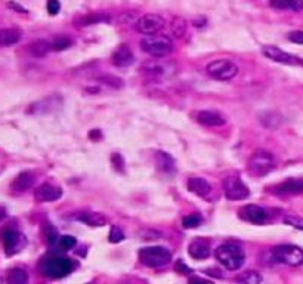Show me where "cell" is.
I'll list each match as a JSON object with an SVG mask.
<instances>
[{
    "mask_svg": "<svg viewBox=\"0 0 303 284\" xmlns=\"http://www.w3.org/2000/svg\"><path fill=\"white\" fill-rule=\"evenodd\" d=\"M8 283L11 284H24L28 281V275L25 272V269L22 268H14L8 272V277H6Z\"/></svg>",
    "mask_w": 303,
    "mask_h": 284,
    "instance_id": "29",
    "label": "cell"
},
{
    "mask_svg": "<svg viewBox=\"0 0 303 284\" xmlns=\"http://www.w3.org/2000/svg\"><path fill=\"white\" fill-rule=\"evenodd\" d=\"M275 166V158L271 153L259 150L248 160V172L253 176H265L268 175Z\"/></svg>",
    "mask_w": 303,
    "mask_h": 284,
    "instance_id": "5",
    "label": "cell"
},
{
    "mask_svg": "<svg viewBox=\"0 0 303 284\" xmlns=\"http://www.w3.org/2000/svg\"><path fill=\"white\" fill-rule=\"evenodd\" d=\"M201 216L200 215H189V216H185L183 220H182V225H183V228L185 230H194L197 228V226L201 223Z\"/></svg>",
    "mask_w": 303,
    "mask_h": 284,
    "instance_id": "33",
    "label": "cell"
},
{
    "mask_svg": "<svg viewBox=\"0 0 303 284\" xmlns=\"http://www.w3.org/2000/svg\"><path fill=\"white\" fill-rule=\"evenodd\" d=\"M141 47L149 56H169L173 52V42L167 36L151 34L141 40Z\"/></svg>",
    "mask_w": 303,
    "mask_h": 284,
    "instance_id": "2",
    "label": "cell"
},
{
    "mask_svg": "<svg viewBox=\"0 0 303 284\" xmlns=\"http://www.w3.org/2000/svg\"><path fill=\"white\" fill-rule=\"evenodd\" d=\"M5 216H6V210L3 207H0V220H2Z\"/></svg>",
    "mask_w": 303,
    "mask_h": 284,
    "instance_id": "43",
    "label": "cell"
},
{
    "mask_svg": "<svg viewBox=\"0 0 303 284\" xmlns=\"http://www.w3.org/2000/svg\"><path fill=\"white\" fill-rule=\"evenodd\" d=\"M76 219L84 222L89 226H104L107 223V218L98 212H81L76 216Z\"/></svg>",
    "mask_w": 303,
    "mask_h": 284,
    "instance_id": "22",
    "label": "cell"
},
{
    "mask_svg": "<svg viewBox=\"0 0 303 284\" xmlns=\"http://www.w3.org/2000/svg\"><path fill=\"white\" fill-rule=\"evenodd\" d=\"M61 104H62V99L60 96H49L47 99L33 104L30 111L31 112H50V111L58 109Z\"/></svg>",
    "mask_w": 303,
    "mask_h": 284,
    "instance_id": "20",
    "label": "cell"
},
{
    "mask_svg": "<svg viewBox=\"0 0 303 284\" xmlns=\"http://www.w3.org/2000/svg\"><path fill=\"white\" fill-rule=\"evenodd\" d=\"M284 223L290 225V226H294L297 230H303V218H299V216H284Z\"/></svg>",
    "mask_w": 303,
    "mask_h": 284,
    "instance_id": "36",
    "label": "cell"
},
{
    "mask_svg": "<svg viewBox=\"0 0 303 284\" xmlns=\"http://www.w3.org/2000/svg\"><path fill=\"white\" fill-rule=\"evenodd\" d=\"M186 187L192 194L198 197H207L212 193V185L203 178H191L186 182Z\"/></svg>",
    "mask_w": 303,
    "mask_h": 284,
    "instance_id": "19",
    "label": "cell"
},
{
    "mask_svg": "<svg viewBox=\"0 0 303 284\" xmlns=\"http://www.w3.org/2000/svg\"><path fill=\"white\" fill-rule=\"evenodd\" d=\"M170 28H172L173 36L178 37V39H181L186 33V21L183 18H181V17H176V18H173Z\"/></svg>",
    "mask_w": 303,
    "mask_h": 284,
    "instance_id": "30",
    "label": "cell"
},
{
    "mask_svg": "<svg viewBox=\"0 0 303 284\" xmlns=\"http://www.w3.org/2000/svg\"><path fill=\"white\" fill-rule=\"evenodd\" d=\"M259 122L268 129H278L283 123V116L275 111H263L259 114Z\"/></svg>",
    "mask_w": 303,
    "mask_h": 284,
    "instance_id": "23",
    "label": "cell"
},
{
    "mask_svg": "<svg viewBox=\"0 0 303 284\" xmlns=\"http://www.w3.org/2000/svg\"><path fill=\"white\" fill-rule=\"evenodd\" d=\"M111 163H113V166H114V169L117 170V172H124V160H123L121 154L114 153L111 155Z\"/></svg>",
    "mask_w": 303,
    "mask_h": 284,
    "instance_id": "37",
    "label": "cell"
},
{
    "mask_svg": "<svg viewBox=\"0 0 303 284\" xmlns=\"http://www.w3.org/2000/svg\"><path fill=\"white\" fill-rule=\"evenodd\" d=\"M36 182V175L33 172H21L14 181H12V185L11 188L15 191V193H24L27 190H30Z\"/></svg>",
    "mask_w": 303,
    "mask_h": 284,
    "instance_id": "18",
    "label": "cell"
},
{
    "mask_svg": "<svg viewBox=\"0 0 303 284\" xmlns=\"http://www.w3.org/2000/svg\"><path fill=\"white\" fill-rule=\"evenodd\" d=\"M90 138H99L101 135H99V132L98 131H95V132H90V135H89Z\"/></svg>",
    "mask_w": 303,
    "mask_h": 284,
    "instance_id": "44",
    "label": "cell"
},
{
    "mask_svg": "<svg viewBox=\"0 0 303 284\" xmlns=\"http://www.w3.org/2000/svg\"><path fill=\"white\" fill-rule=\"evenodd\" d=\"M71 44H73V40L70 37H67V36H58L52 42V50H57V52L67 50Z\"/></svg>",
    "mask_w": 303,
    "mask_h": 284,
    "instance_id": "32",
    "label": "cell"
},
{
    "mask_svg": "<svg viewBox=\"0 0 303 284\" xmlns=\"http://www.w3.org/2000/svg\"><path fill=\"white\" fill-rule=\"evenodd\" d=\"M62 190L60 187H55L52 184H41L36 191H34V198L40 203H49L55 201L61 198Z\"/></svg>",
    "mask_w": 303,
    "mask_h": 284,
    "instance_id": "14",
    "label": "cell"
},
{
    "mask_svg": "<svg viewBox=\"0 0 303 284\" xmlns=\"http://www.w3.org/2000/svg\"><path fill=\"white\" fill-rule=\"evenodd\" d=\"M111 61L117 67H129L135 61V55H133L132 49L127 44H120L114 50V53L111 56Z\"/></svg>",
    "mask_w": 303,
    "mask_h": 284,
    "instance_id": "15",
    "label": "cell"
},
{
    "mask_svg": "<svg viewBox=\"0 0 303 284\" xmlns=\"http://www.w3.org/2000/svg\"><path fill=\"white\" fill-rule=\"evenodd\" d=\"M262 280H263L262 275L256 271H245L235 277L237 283H244V284H259L262 283Z\"/></svg>",
    "mask_w": 303,
    "mask_h": 284,
    "instance_id": "28",
    "label": "cell"
},
{
    "mask_svg": "<svg viewBox=\"0 0 303 284\" xmlns=\"http://www.w3.org/2000/svg\"><path fill=\"white\" fill-rule=\"evenodd\" d=\"M164 27V18L159 14H146L136 21V31L143 36L157 34Z\"/></svg>",
    "mask_w": 303,
    "mask_h": 284,
    "instance_id": "10",
    "label": "cell"
},
{
    "mask_svg": "<svg viewBox=\"0 0 303 284\" xmlns=\"http://www.w3.org/2000/svg\"><path fill=\"white\" fill-rule=\"evenodd\" d=\"M21 239H22V236L12 228H6L2 231V234H0V240H2L3 249L8 255H14L20 250Z\"/></svg>",
    "mask_w": 303,
    "mask_h": 284,
    "instance_id": "13",
    "label": "cell"
},
{
    "mask_svg": "<svg viewBox=\"0 0 303 284\" xmlns=\"http://www.w3.org/2000/svg\"><path fill=\"white\" fill-rule=\"evenodd\" d=\"M262 53L266 56L268 60L275 61V63H280V64H285V66H297V64H302L299 58H296V56H293V55L281 50L277 46H265L262 49Z\"/></svg>",
    "mask_w": 303,
    "mask_h": 284,
    "instance_id": "11",
    "label": "cell"
},
{
    "mask_svg": "<svg viewBox=\"0 0 303 284\" xmlns=\"http://www.w3.org/2000/svg\"><path fill=\"white\" fill-rule=\"evenodd\" d=\"M74 269V263L68 258L62 256H52L43 261L41 272L49 278H62L71 274Z\"/></svg>",
    "mask_w": 303,
    "mask_h": 284,
    "instance_id": "4",
    "label": "cell"
},
{
    "mask_svg": "<svg viewBox=\"0 0 303 284\" xmlns=\"http://www.w3.org/2000/svg\"><path fill=\"white\" fill-rule=\"evenodd\" d=\"M156 163H157V167L160 170H163V172H167V174H172L175 172L176 169V164H175V160L170 154L167 153H157L156 155Z\"/></svg>",
    "mask_w": 303,
    "mask_h": 284,
    "instance_id": "25",
    "label": "cell"
},
{
    "mask_svg": "<svg viewBox=\"0 0 303 284\" xmlns=\"http://www.w3.org/2000/svg\"><path fill=\"white\" fill-rule=\"evenodd\" d=\"M142 265L148 268H162L172 261V253L163 246H151L143 247L138 253Z\"/></svg>",
    "mask_w": 303,
    "mask_h": 284,
    "instance_id": "3",
    "label": "cell"
},
{
    "mask_svg": "<svg viewBox=\"0 0 303 284\" xmlns=\"http://www.w3.org/2000/svg\"><path fill=\"white\" fill-rule=\"evenodd\" d=\"M269 5L275 9H288V11H300L303 9V0H271Z\"/></svg>",
    "mask_w": 303,
    "mask_h": 284,
    "instance_id": "26",
    "label": "cell"
},
{
    "mask_svg": "<svg viewBox=\"0 0 303 284\" xmlns=\"http://www.w3.org/2000/svg\"><path fill=\"white\" fill-rule=\"evenodd\" d=\"M240 218L245 222H250V223H256V225H261L268 218V213L263 207L258 206V204H247V206H242L240 209Z\"/></svg>",
    "mask_w": 303,
    "mask_h": 284,
    "instance_id": "12",
    "label": "cell"
},
{
    "mask_svg": "<svg viewBox=\"0 0 303 284\" xmlns=\"http://www.w3.org/2000/svg\"><path fill=\"white\" fill-rule=\"evenodd\" d=\"M110 17L105 14H90L81 20V25H92V24H99V22H108Z\"/></svg>",
    "mask_w": 303,
    "mask_h": 284,
    "instance_id": "31",
    "label": "cell"
},
{
    "mask_svg": "<svg viewBox=\"0 0 303 284\" xmlns=\"http://www.w3.org/2000/svg\"><path fill=\"white\" fill-rule=\"evenodd\" d=\"M274 191L280 196H296L303 193V179H287L278 184Z\"/></svg>",
    "mask_w": 303,
    "mask_h": 284,
    "instance_id": "17",
    "label": "cell"
},
{
    "mask_svg": "<svg viewBox=\"0 0 303 284\" xmlns=\"http://www.w3.org/2000/svg\"><path fill=\"white\" fill-rule=\"evenodd\" d=\"M288 40L293 42V43H297V44H303V31H291L288 34Z\"/></svg>",
    "mask_w": 303,
    "mask_h": 284,
    "instance_id": "40",
    "label": "cell"
},
{
    "mask_svg": "<svg viewBox=\"0 0 303 284\" xmlns=\"http://www.w3.org/2000/svg\"><path fill=\"white\" fill-rule=\"evenodd\" d=\"M222 187H223V193H225V197L228 200H245L248 196H250V191L247 188V185L238 178V176H228L223 179L222 182Z\"/></svg>",
    "mask_w": 303,
    "mask_h": 284,
    "instance_id": "9",
    "label": "cell"
},
{
    "mask_svg": "<svg viewBox=\"0 0 303 284\" xmlns=\"http://www.w3.org/2000/svg\"><path fill=\"white\" fill-rule=\"evenodd\" d=\"M98 82L101 83H105L111 87H121L123 86V80L121 79H117V77H113V76H102V77H98Z\"/></svg>",
    "mask_w": 303,
    "mask_h": 284,
    "instance_id": "35",
    "label": "cell"
},
{
    "mask_svg": "<svg viewBox=\"0 0 303 284\" xmlns=\"http://www.w3.org/2000/svg\"><path fill=\"white\" fill-rule=\"evenodd\" d=\"M216 259L223 265V268L229 271H237L244 263V252L238 244L234 243H225L221 244L215 252Z\"/></svg>",
    "mask_w": 303,
    "mask_h": 284,
    "instance_id": "1",
    "label": "cell"
},
{
    "mask_svg": "<svg viewBox=\"0 0 303 284\" xmlns=\"http://www.w3.org/2000/svg\"><path fill=\"white\" fill-rule=\"evenodd\" d=\"M206 71L215 80L228 82V80H232L234 77H237L240 68L235 63H232L229 60H216L207 66Z\"/></svg>",
    "mask_w": 303,
    "mask_h": 284,
    "instance_id": "7",
    "label": "cell"
},
{
    "mask_svg": "<svg viewBox=\"0 0 303 284\" xmlns=\"http://www.w3.org/2000/svg\"><path fill=\"white\" fill-rule=\"evenodd\" d=\"M197 122L207 128H219L226 123L225 117L216 111H200L197 114Z\"/></svg>",
    "mask_w": 303,
    "mask_h": 284,
    "instance_id": "16",
    "label": "cell"
},
{
    "mask_svg": "<svg viewBox=\"0 0 303 284\" xmlns=\"http://www.w3.org/2000/svg\"><path fill=\"white\" fill-rule=\"evenodd\" d=\"M108 237H110V241L111 243H120V241L124 240V233L120 228H117V226H113Z\"/></svg>",
    "mask_w": 303,
    "mask_h": 284,
    "instance_id": "38",
    "label": "cell"
},
{
    "mask_svg": "<svg viewBox=\"0 0 303 284\" xmlns=\"http://www.w3.org/2000/svg\"><path fill=\"white\" fill-rule=\"evenodd\" d=\"M9 6H11V8H14V9H18V11H21V12H27V11H25L24 8H21V6L15 5L14 2H11V3H9Z\"/></svg>",
    "mask_w": 303,
    "mask_h": 284,
    "instance_id": "42",
    "label": "cell"
},
{
    "mask_svg": "<svg viewBox=\"0 0 303 284\" xmlns=\"http://www.w3.org/2000/svg\"><path fill=\"white\" fill-rule=\"evenodd\" d=\"M21 30L18 28H3L0 30V46H11L21 40Z\"/></svg>",
    "mask_w": 303,
    "mask_h": 284,
    "instance_id": "24",
    "label": "cell"
},
{
    "mask_svg": "<svg viewBox=\"0 0 303 284\" xmlns=\"http://www.w3.org/2000/svg\"><path fill=\"white\" fill-rule=\"evenodd\" d=\"M154 60H148L142 64V71L149 76L169 77L176 73L178 66L170 60H164L166 56H153Z\"/></svg>",
    "mask_w": 303,
    "mask_h": 284,
    "instance_id": "6",
    "label": "cell"
},
{
    "mask_svg": "<svg viewBox=\"0 0 303 284\" xmlns=\"http://www.w3.org/2000/svg\"><path fill=\"white\" fill-rule=\"evenodd\" d=\"M50 50H52V43H49L46 40H36L34 43L30 44L31 55L37 56V58H43Z\"/></svg>",
    "mask_w": 303,
    "mask_h": 284,
    "instance_id": "27",
    "label": "cell"
},
{
    "mask_svg": "<svg viewBox=\"0 0 303 284\" xmlns=\"http://www.w3.org/2000/svg\"><path fill=\"white\" fill-rule=\"evenodd\" d=\"M57 243H58V246H60L62 250H71V249L76 247L77 240H76L74 237H71V236H62V237L58 239Z\"/></svg>",
    "mask_w": 303,
    "mask_h": 284,
    "instance_id": "34",
    "label": "cell"
},
{
    "mask_svg": "<svg viewBox=\"0 0 303 284\" xmlns=\"http://www.w3.org/2000/svg\"><path fill=\"white\" fill-rule=\"evenodd\" d=\"M61 11V3L58 0H49L47 2V12L50 15H57Z\"/></svg>",
    "mask_w": 303,
    "mask_h": 284,
    "instance_id": "39",
    "label": "cell"
},
{
    "mask_svg": "<svg viewBox=\"0 0 303 284\" xmlns=\"http://www.w3.org/2000/svg\"><path fill=\"white\" fill-rule=\"evenodd\" d=\"M272 256L275 261L290 266H299L303 263V250L293 244H283L274 247Z\"/></svg>",
    "mask_w": 303,
    "mask_h": 284,
    "instance_id": "8",
    "label": "cell"
},
{
    "mask_svg": "<svg viewBox=\"0 0 303 284\" xmlns=\"http://www.w3.org/2000/svg\"><path fill=\"white\" fill-rule=\"evenodd\" d=\"M176 271L178 272H181V274H185V275H188V274H191L192 272V269L191 268H188L182 261H179L178 263H176Z\"/></svg>",
    "mask_w": 303,
    "mask_h": 284,
    "instance_id": "41",
    "label": "cell"
},
{
    "mask_svg": "<svg viewBox=\"0 0 303 284\" xmlns=\"http://www.w3.org/2000/svg\"><path fill=\"white\" fill-rule=\"evenodd\" d=\"M188 253H189L191 258L198 259V261L200 259H206V258L210 256V246L204 240H195V241H192L189 244Z\"/></svg>",
    "mask_w": 303,
    "mask_h": 284,
    "instance_id": "21",
    "label": "cell"
}]
</instances>
